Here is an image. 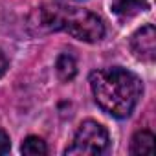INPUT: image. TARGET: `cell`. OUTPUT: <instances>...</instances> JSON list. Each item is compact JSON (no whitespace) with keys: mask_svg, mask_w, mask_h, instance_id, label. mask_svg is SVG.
Segmentation results:
<instances>
[{"mask_svg":"<svg viewBox=\"0 0 156 156\" xmlns=\"http://www.w3.org/2000/svg\"><path fill=\"white\" fill-rule=\"evenodd\" d=\"M88 83L98 107L116 119L129 118L143 94L141 79L123 66L94 70L88 75Z\"/></svg>","mask_w":156,"mask_h":156,"instance_id":"obj_1","label":"cell"},{"mask_svg":"<svg viewBox=\"0 0 156 156\" xmlns=\"http://www.w3.org/2000/svg\"><path fill=\"white\" fill-rule=\"evenodd\" d=\"M35 26L39 31H66L77 41L99 42L105 37V24L96 13L66 6V4H46L33 13Z\"/></svg>","mask_w":156,"mask_h":156,"instance_id":"obj_2","label":"cell"},{"mask_svg":"<svg viewBox=\"0 0 156 156\" xmlns=\"http://www.w3.org/2000/svg\"><path fill=\"white\" fill-rule=\"evenodd\" d=\"M110 138L107 129L96 119H85L75 130L70 145L64 149L66 156H88V154H103L108 149Z\"/></svg>","mask_w":156,"mask_h":156,"instance_id":"obj_3","label":"cell"},{"mask_svg":"<svg viewBox=\"0 0 156 156\" xmlns=\"http://www.w3.org/2000/svg\"><path fill=\"white\" fill-rule=\"evenodd\" d=\"M130 50L136 59L152 62L156 57V30L152 24H145L130 37Z\"/></svg>","mask_w":156,"mask_h":156,"instance_id":"obj_4","label":"cell"},{"mask_svg":"<svg viewBox=\"0 0 156 156\" xmlns=\"http://www.w3.org/2000/svg\"><path fill=\"white\" fill-rule=\"evenodd\" d=\"M55 70H57V75H59V79L62 83H70L77 75V61H75V57L72 53H68V51H62L57 57Z\"/></svg>","mask_w":156,"mask_h":156,"instance_id":"obj_5","label":"cell"},{"mask_svg":"<svg viewBox=\"0 0 156 156\" xmlns=\"http://www.w3.org/2000/svg\"><path fill=\"white\" fill-rule=\"evenodd\" d=\"M112 9L119 17H134L149 9L147 0H112Z\"/></svg>","mask_w":156,"mask_h":156,"instance_id":"obj_6","label":"cell"},{"mask_svg":"<svg viewBox=\"0 0 156 156\" xmlns=\"http://www.w3.org/2000/svg\"><path fill=\"white\" fill-rule=\"evenodd\" d=\"M154 147V134L151 130H138L130 140V154H151Z\"/></svg>","mask_w":156,"mask_h":156,"instance_id":"obj_7","label":"cell"},{"mask_svg":"<svg viewBox=\"0 0 156 156\" xmlns=\"http://www.w3.org/2000/svg\"><path fill=\"white\" fill-rule=\"evenodd\" d=\"M20 151H22V154H28V156H44V154H48L46 141L39 136H28L22 141Z\"/></svg>","mask_w":156,"mask_h":156,"instance_id":"obj_8","label":"cell"},{"mask_svg":"<svg viewBox=\"0 0 156 156\" xmlns=\"http://www.w3.org/2000/svg\"><path fill=\"white\" fill-rule=\"evenodd\" d=\"M11 149V140H9V134L6 130L0 129V156L2 154H8Z\"/></svg>","mask_w":156,"mask_h":156,"instance_id":"obj_9","label":"cell"},{"mask_svg":"<svg viewBox=\"0 0 156 156\" xmlns=\"http://www.w3.org/2000/svg\"><path fill=\"white\" fill-rule=\"evenodd\" d=\"M8 68H9V61H8V57H6L4 50L0 48V77H2V75L8 72Z\"/></svg>","mask_w":156,"mask_h":156,"instance_id":"obj_10","label":"cell"}]
</instances>
